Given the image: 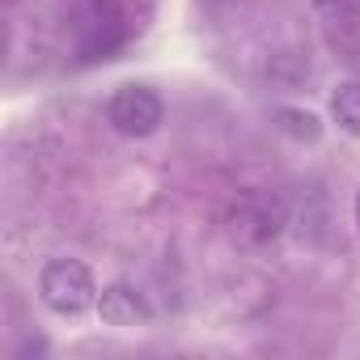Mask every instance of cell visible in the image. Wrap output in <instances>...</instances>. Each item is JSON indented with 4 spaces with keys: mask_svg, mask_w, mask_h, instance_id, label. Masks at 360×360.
<instances>
[{
    "mask_svg": "<svg viewBox=\"0 0 360 360\" xmlns=\"http://www.w3.org/2000/svg\"><path fill=\"white\" fill-rule=\"evenodd\" d=\"M330 119L347 136H360V81H347L330 94Z\"/></svg>",
    "mask_w": 360,
    "mask_h": 360,
    "instance_id": "277c9868",
    "label": "cell"
},
{
    "mask_svg": "<svg viewBox=\"0 0 360 360\" xmlns=\"http://www.w3.org/2000/svg\"><path fill=\"white\" fill-rule=\"evenodd\" d=\"M276 119H280V131L284 136H292V140H318L322 136V127H318V119L309 115V110H292V106H280L276 110Z\"/></svg>",
    "mask_w": 360,
    "mask_h": 360,
    "instance_id": "5b68a950",
    "label": "cell"
},
{
    "mask_svg": "<svg viewBox=\"0 0 360 360\" xmlns=\"http://www.w3.org/2000/svg\"><path fill=\"white\" fill-rule=\"evenodd\" d=\"M39 297L51 314L77 318L89 305H98V284H94V276L81 259H51L39 271Z\"/></svg>",
    "mask_w": 360,
    "mask_h": 360,
    "instance_id": "6da1fadb",
    "label": "cell"
},
{
    "mask_svg": "<svg viewBox=\"0 0 360 360\" xmlns=\"http://www.w3.org/2000/svg\"><path fill=\"white\" fill-rule=\"evenodd\" d=\"M356 229H360V191H356Z\"/></svg>",
    "mask_w": 360,
    "mask_h": 360,
    "instance_id": "8992f818",
    "label": "cell"
},
{
    "mask_svg": "<svg viewBox=\"0 0 360 360\" xmlns=\"http://www.w3.org/2000/svg\"><path fill=\"white\" fill-rule=\"evenodd\" d=\"M106 119L123 136H153L165 119V106L148 85H123V89H115V98L106 106Z\"/></svg>",
    "mask_w": 360,
    "mask_h": 360,
    "instance_id": "7a4b0ae2",
    "label": "cell"
},
{
    "mask_svg": "<svg viewBox=\"0 0 360 360\" xmlns=\"http://www.w3.org/2000/svg\"><path fill=\"white\" fill-rule=\"evenodd\" d=\"M98 318H102L106 326L127 330V326L148 322V305H144V297H140L131 284H106V288L98 292Z\"/></svg>",
    "mask_w": 360,
    "mask_h": 360,
    "instance_id": "3957f363",
    "label": "cell"
}]
</instances>
